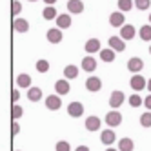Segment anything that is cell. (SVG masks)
Returning <instances> with one entry per match:
<instances>
[{
  "mask_svg": "<svg viewBox=\"0 0 151 151\" xmlns=\"http://www.w3.org/2000/svg\"><path fill=\"white\" fill-rule=\"evenodd\" d=\"M106 124L109 126V127H116V126H120V124H122V115L118 113L116 109L109 111V113L106 115Z\"/></svg>",
  "mask_w": 151,
  "mask_h": 151,
  "instance_id": "obj_1",
  "label": "cell"
},
{
  "mask_svg": "<svg viewBox=\"0 0 151 151\" xmlns=\"http://www.w3.org/2000/svg\"><path fill=\"white\" fill-rule=\"evenodd\" d=\"M126 100V95L122 91H113L111 96H109V107H113V109H116V107H120Z\"/></svg>",
  "mask_w": 151,
  "mask_h": 151,
  "instance_id": "obj_2",
  "label": "cell"
},
{
  "mask_svg": "<svg viewBox=\"0 0 151 151\" xmlns=\"http://www.w3.org/2000/svg\"><path fill=\"white\" fill-rule=\"evenodd\" d=\"M129 86H131L133 91H142L147 86V82H146V78L142 77V75H133V78L129 80Z\"/></svg>",
  "mask_w": 151,
  "mask_h": 151,
  "instance_id": "obj_3",
  "label": "cell"
},
{
  "mask_svg": "<svg viewBox=\"0 0 151 151\" xmlns=\"http://www.w3.org/2000/svg\"><path fill=\"white\" fill-rule=\"evenodd\" d=\"M60 106H62L60 95H49L47 99H46V107H47L49 111H57V109H60Z\"/></svg>",
  "mask_w": 151,
  "mask_h": 151,
  "instance_id": "obj_4",
  "label": "cell"
},
{
  "mask_svg": "<svg viewBox=\"0 0 151 151\" xmlns=\"http://www.w3.org/2000/svg\"><path fill=\"white\" fill-rule=\"evenodd\" d=\"M107 44H109V47H111L113 51H118V53L126 51V40H122L120 37H109Z\"/></svg>",
  "mask_w": 151,
  "mask_h": 151,
  "instance_id": "obj_5",
  "label": "cell"
},
{
  "mask_svg": "<svg viewBox=\"0 0 151 151\" xmlns=\"http://www.w3.org/2000/svg\"><path fill=\"white\" fill-rule=\"evenodd\" d=\"M109 24H111L113 27H122V26H126V17H124V13H122V11L111 13V15H109Z\"/></svg>",
  "mask_w": 151,
  "mask_h": 151,
  "instance_id": "obj_6",
  "label": "cell"
},
{
  "mask_svg": "<svg viewBox=\"0 0 151 151\" xmlns=\"http://www.w3.org/2000/svg\"><path fill=\"white\" fill-rule=\"evenodd\" d=\"M68 115L73 116V118L82 116L84 115V106L80 102H69V106H68Z\"/></svg>",
  "mask_w": 151,
  "mask_h": 151,
  "instance_id": "obj_7",
  "label": "cell"
},
{
  "mask_svg": "<svg viewBox=\"0 0 151 151\" xmlns=\"http://www.w3.org/2000/svg\"><path fill=\"white\" fill-rule=\"evenodd\" d=\"M127 69L131 71V73H140L144 69V62L142 58H138V57H131L127 60Z\"/></svg>",
  "mask_w": 151,
  "mask_h": 151,
  "instance_id": "obj_8",
  "label": "cell"
},
{
  "mask_svg": "<svg viewBox=\"0 0 151 151\" xmlns=\"http://www.w3.org/2000/svg\"><path fill=\"white\" fill-rule=\"evenodd\" d=\"M46 37H47V40L51 42V44H60L62 38H64L60 27H51V29L47 31V35H46Z\"/></svg>",
  "mask_w": 151,
  "mask_h": 151,
  "instance_id": "obj_9",
  "label": "cell"
},
{
  "mask_svg": "<svg viewBox=\"0 0 151 151\" xmlns=\"http://www.w3.org/2000/svg\"><path fill=\"white\" fill-rule=\"evenodd\" d=\"M86 89L91 91V93H96L102 89V80L99 77H89L88 80H86Z\"/></svg>",
  "mask_w": 151,
  "mask_h": 151,
  "instance_id": "obj_10",
  "label": "cell"
},
{
  "mask_svg": "<svg viewBox=\"0 0 151 151\" xmlns=\"http://www.w3.org/2000/svg\"><path fill=\"white\" fill-rule=\"evenodd\" d=\"M135 35H137L135 26L126 24V26H122V27H120V38H122V40H131Z\"/></svg>",
  "mask_w": 151,
  "mask_h": 151,
  "instance_id": "obj_11",
  "label": "cell"
},
{
  "mask_svg": "<svg viewBox=\"0 0 151 151\" xmlns=\"http://www.w3.org/2000/svg\"><path fill=\"white\" fill-rule=\"evenodd\" d=\"M69 89H71V88H69V80H68V78H60V80L55 82V91H57L60 96H62V95H68Z\"/></svg>",
  "mask_w": 151,
  "mask_h": 151,
  "instance_id": "obj_12",
  "label": "cell"
},
{
  "mask_svg": "<svg viewBox=\"0 0 151 151\" xmlns=\"http://www.w3.org/2000/svg\"><path fill=\"white\" fill-rule=\"evenodd\" d=\"M13 29L17 33H27L29 31V22L26 18H15L13 20Z\"/></svg>",
  "mask_w": 151,
  "mask_h": 151,
  "instance_id": "obj_13",
  "label": "cell"
},
{
  "mask_svg": "<svg viewBox=\"0 0 151 151\" xmlns=\"http://www.w3.org/2000/svg\"><path fill=\"white\" fill-rule=\"evenodd\" d=\"M100 118L99 116H88V118H86V129H88V131H99V129H100Z\"/></svg>",
  "mask_w": 151,
  "mask_h": 151,
  "instance_id": "obj_14",
  "label": "cell"
},
{
  "mask_svg": "<svg viewBox=\"0 0 151 151\" xmlns=\"http://www.w3.org/2000/svg\"><path fill=\"white\" fill-rule=\"evenodd\" d=\"M68 9H69V13H73V15H80L84 11V2H82V0H69V2H68Z\"/></svg>",
  "mask_w": 151,
  "mask_h": 151,
  "instance_id": "obj_15",
  "label": "cell"
},
{
  "mask_svg": "<svg viewBox=\"0 0 151 151\" xmlns=\"http://www.w3.org/2000/svg\"><path fill=\"white\" fill-rule=\"evenodd\" d=\"M100 49H102V46H100L99 38H89L88 42H86V51H88L89 55H91V53H96V51L100 53Z\"/></svg>",
  "mask_w": 151,
  "mask_h": 151,
  "instance_id": "obj_16",
  "label": "cell"
},
{
  "mask_svg": "<svg viewBox=\"0 0 151 151\" xmlns=\"http://www.w3.org/2000/svg\"><path fill=\"white\" fill-rule=\"evenodd\" d=\"M118 149H120V151H133V149H135L133 138H129V137L120 138V140H118Z\"/></svg>",
  "mask_w": 151,
  "mask_h": 151,
  "instance_id": "obj_17",
  "label": "cell"
},
{
  "mask_svg": "<svg viewBox=\"0 0 151 151\" xmlns=\"http://www.w3.org/2000/svg\"><path fill=\"white\" fill-rule=\"evenodd\" d=\"M64 77H66L68 80H73L78 77V68L75 66V64H69V66L64 68Z\"/></svg>",
  "mask_w": 151,
  "mask_h": 151,
  "instance_id": "obj_18",
  "label": "cell"
},
{
  "mask_svg": "<svg viewBox=\"0 0 151 151\" xmlns=\"http://www.w3.org/2000/svg\"><path fill=\"white\" fill-rule=\"evenodd\" d=\"M55 22H57V27L68 29V27H71V17H69V15H58Z\"/></svg>",
  "mask_w": 151,
  "mask_h": 151,
  "instance_id": "obj_19",
  "label": "cell"
},
{
  "mask_svg": "<svg viewBox=\"0 0 151 151\" xmlns=\"http://www.w3.org/2000/svg\"><path fill=\"white\" fill-rule=\"evenodd\" d=\"M27 99H29V102H38L42 99V89L40 88H35V86H31L29 91H27Z\"/></svg>",
  "mask_w": 151,
  "mask_h": 151,
  "instance_id": "obj_20",
  "label": "cell"
},
{
  "mask_svg": "<svg viewBox=\"0 0 151 151\" xmlns=\"http://www.w3.org/2000/svg\"><path fill=\"white\" fill-rule=\"evenodd\" d=\"M82 69L84 71H95L96 69V62H95V58L93 57H84L82 58Z\"/></svg>",
  "mask_w": 151,
  "mask_h": 151,
  "instance_id": "obj_21",
  "label": "cell"
},
{
  "mask_svg": "<svg viewBox=\"0 0 151 151\" xmlns=\"http://www.w3.org/2000/svg\"><path fill=\"white\" fill-rule=\"evenodd\" d=\"M100 140H102V144L111 146V144L115 142V133H113V129H106V131H102Z\"/></svg>",
  "mask_w": 151,
  "mask_h": 151,
  "instance_id": "obj_22",
  "label": "cell"
},
{
  "mask_svg": "<svg viewBox=\"0 0 151 151\" xmlns=\"http://www.w3.org/2000/svg\"><path fill=\"white\" fill-rule=\"evenodd\" d=\"M42 17H44L46 20H57L58 13H57L55 6H46V7H44V11H42Z\"/></svg>",
  "mask_w": 151,
  "mask_h": 151,
  "instance_id": "obj_23",
  "label": "cell"
},
{
  "mask_svg": "<svg viewBox=\"0 0 151 151\" xmlns=\"http://www.w3.org/2000/svg\"><path fill=\"white\" fill-rule=\"evenodd\" d=\"M17 84H18V88H31V77L26 73H20L17 77Z\"/></svg>",
  "mask_w": 151,
  "mask_h": 151,
  "instance_id": "obj_24",
  "label": "cell"
},
{
  "mask_svg": "<svg viewBox=\"0 0 151 151\" xmlns=\"http://www.w3.org/2000/svg\"><path fill=\"white\" fill-rule=\"evenodd\" d=\"M115 53L116 51H113L111 47L109 49H100V58H102V62H113L115 60Z\"/></svg>",
  "mask_w": 151,
  "mask_h": 151,
  "instance_id": "obj_25",
  "label": "cell"
},
{
  "mask_svg": "<svg viewBox=\"0 0 151 151\" xmlns=\"http://www.w3.org/2000/svg\"><path fill=\"white\" fill-rule=\"evenodd\" d=\"M138 35H140V38H142L144 42H149L151 40V26H142L138 29Z\"/></svg>",
  "mask_w": 151,
  "mask_h": 151,
  "instance_id": "obj_26",
  "label": "cell"
},
{
  "mask_svg": "<svg viewBox=\"0 0 151 151\" xmlns=\"http://www.w3.org/2000/svg\"><path fill=\"white\" fill-rule=\"evenodd\" d=\"M37 71H38V73H47V71H49V62H47L46 58L37 60Z\"/></svg>",
  "mask_w": 151,
  "mask_h": 151,
  "instance_id": "obj_27",
  "label": "cell"
},
{
  "mask_svg": "<svg viewBox=\"0 0 151 151\" xmlns=\"http://www.w3.org/2000/svg\"><path fill=\"white\" fill-rule=\"evenodd\" d=\"M131 7H133V0H118V11L126 13V11H129Z\"/></svg>",
  "mask_w": 151,
  "mask_h": 151,
  "instance_id": "obj_28",
  "label": "cell"
},
{
  "mask_svg": "<svg viewBox=\"0 0 151 151\" xmlns=\"http://www.w3.org/2000/svg\"><path fill=\"white\" fill-rule=\"evenodd\" d=\"M22 115H24V109L18 104H13V107H11V118H13V120H18Z\"/></svg>",
  "mask_w": 151,
  "mask_h": 151,
  "instance_id": "obj_29",
  "label": "cell"
},
{
  "mask_svg": "<svg viewBox=\"0 0 151 151\" xmlns=\"http://www.w3.org/2000/svg\"><path fill=\"white\" fill-rule=\"evenodd\" d=\"M140 124H142V127H151V111L140 115Z\"/></svg>",
  "mask_w": 151,
  "mask_h": 151,
  "instance_id": "obj_30",
  "label": "cell"
},
{
  "mask_svg": "<svg viewBox=\"0 0 151 151\" xmlns=\"http://www.w3.org/2000/svg\"><path fill=\"white\" fill-rule=\"evenodd\" d=\"M140 104H144V100L140 99L138 93H133L131 96H129V106H131V107H138Z\"/></svg>",
  "mask_w": 151,
  "mask_h": 151,
  "instance_id": "obj_31",
  "label": "cell"
},
{
  "mask_svg": "<svg viewBox=\"0 0 151 151\" xmlns=\"http://www.w3.org/2000/svg\"><path fill=\"white\" fill-rule=\"evenodd\" d=\"M20 11H22V4H20L18 0H13V4H11V17L17 18V15H20Z\"/></svg>",
  "mask_w": 151,
  "mask_h": 151,
  "instance_id": "obj_32",
  "label": "cell"
},
{
  "mask_svg": "<svg viewBox=\"0 0 151 151\" xmlns=\"http://www.w3.org/2000/svg\"><path fill=\"white\" fill-rule=\"evenodd\" d=\"M135 6H137V9H140V11H146V9L151 6V0H135Z\"/></svg>",
  "mask_w": 151,
  "mask_h": 151,
  "instance_id": "obj_33",
  "label": "cell"
},
{
  "mask_svg": "<svg viewBox=\"0 0 151 151\" xmlns=\"http://www.w3.org/2000/svg\"><path fill=\"white\" fill-rule=\"evenodd\" d=\"M57 151H71L69 142H66V140H60V142H57Z\"/></svg>",
  "mask_w": 151,
  "mask_h": 151,
  "instance_id": "obj_34",
  "label": "cell"
},
{
  "mask_svg": "<svg viewBox=\"0 0 151 151\" xmlns=\"http://www.w3.org/2000/svg\"><path fill=\"white\" fill-rule=\"evenodd\" d=\"M18 133H20V124H18L17 120H13V124H11V135L17 137Z\"/></svg>",
  "mask_w": 151,
  "mask_h": 151,
  "instance_id": "obj_35",
  "label": "cell"
},
{
  "mask_svg": "<svg viewBox=\"0 0 151 151\" xmlns=\"http://www.w3.org/2000/svg\"><path fill=\"white\" fill-rule=\"evenodd\" d=\"M18 99H20L18 89H13V91H11V100H13V104H17V102H18Z\"/></svg>",
  "mask_w": 151,
  "mask_h": 151,
  "instance_id": "obj_36",
  "label": "cell"
},
{
  "mask_svg": "<svg viewBox=\"0 0 151 151\" xmlns=\"http://www.w3.org/2000/svg\"><path fill=\"white\" fill-rule=\"evenodd\" d=\"M144 106L147 107V109H151V95H147L146 99H144Z\"/></svg>",
  "mask_w": 151,
  "mask_h": 151,
  "instance_id": "obj_37",
  "label": "cell"
},
{
  "mask_svg": "<svg viewBox=\"0 0 151 151\" xmlns=\"http://www.w3.org/2000/svg\"><path fill=\"white\" fill-rule=\"evenodd\" d=\"M75 151H89V147H88V146H78Z\"/></svg>",
  "mask_w": 151,
  "mask_h": 151,
  "instance_id": "obj_38",
  "label": "cell"
},
{
  "mask_svg": "<svg viewBox=\"0 0 151 151\" xmlns=\"http://www.w3.org/2000/svg\"><path fill=\"white\" fill-rule=\"evenodd\" d=\"M55 2H57V0H44V4H46V6H53Z\"/></svg>",
  "mask_w": 151,
  "mask_h": 151,
  "instance_id": "obj_39",
  "label": "cell"
},
{
  "mask_svg": "<svg viewBox=\"0 0 151 151\" xmlns=\"http://www.w3.org/2000/svg\"><path fill=\"white\" fill-rule=\"evenodd\" d=\"M147 89H149V93H151V78L147 80Z\"/></svg>",
  "mask_w": 151,
  "mask_h": 151,
  "instance_id": "obj_40",
  "label": "cell"
},
{
  "mask_svg": "<svg viewBox=\"0 0 151 151\" xmlns=\"http://www.w3.org/2000/svg\"><path fill=\"white\" fill-rule=\"evenodd\" d=\"M106 151H118V149H113V147H107Z\"/></svg>",
  "mask_w": 151,
  "mask_h": 151,
  "instance_id": "obj_41",
  "label": "cell"
},
{
  "mask_svg": "<svg viewBox=\"0 0 151 151\" xmlns=\"http://www.w3.org/2000/svg\"><path fill=\"white\" fill-rule=\"evenodd\" d=\"M29 2H37V0H29Z\"/></svg>",
  "mask_w": 151,
  "mask_h": 151,
  "instance_id": "obj_42",
  "label": "cell"
},
{
  "mask_svg": "<svg viewBox=\"0 0 151 151\" xmlns=\"http://www.w3.org/2000/svg\"><path fill=\"white\" fill-rule=\"evenodd\" d=\"M149 22H151V15H149Z\"/></svg>",
  "mask_w": 151,
  "mask_h": 151,
  "instance_id": "obj_43",
  "label": "cell"
},
{
  "mask_svg": "<svg viewBox=\"0 0 151 151\" xmlns=\"http://www.w3.org/2000/svg\"><path fill=\"white\" fill-rule=\"evenodd\" d=\"M149 53H151V46H149Z\"/></svg>",
  "mask_w": 151,
  "mask_h": 151,
  "instance_id": "obj_44",
  "label": "cell"
},
{
  "mask_svg": "<svg viewBox=\"0 0 151 151\" xmlns=\"http://www.w3.org/2000/svg\"><path fill=\"white\" fill-rule=\"evenodd\" d=\"M15 151H20V149H15Z\"/></svg>",
  "mask_w": 151,
  "mask_h": 151,
  "instance_id": "obj_45",
  "label": "cell"
}]
</instances>
